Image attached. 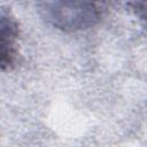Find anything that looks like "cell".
Returning <instances> with one entry per match:
<instances>
[{
    "mask_svg": "<svg viewBox=\"0 0 147 147\" xmlns=\"http://www.w3.org/2000/svg\"><path fill=\"white\" fill-rule=\"evenodd\" d=\"M0 64L2 71L16 67L20 57V25L10 11L2 10L0 20Z\"/></svg>",
    "mask_w": 147,
    "mask_h": 147,
    "instance_id": "2",
    "label": "cell"
},
{
    "mask_svg": "<svg viewBox=\"0 0 147 147\" xmlns=\"http://www.w3.org/2000/svg\"><path fill=\"white\" fill-rule=\"evenodd\" d=\"M109 0H48V21L64 32H78L93 28L105 16Z\"/></svg>",
    "mask_w": 147,
    "mask_h": 147,
    "instance_id": "1",
    "label": "cell"
},
{
    "mask_svg": "<svg viewBox=\"0 0 147 147\" xmlns=\"http://www.w3.org/2000/svg\"><path fill=\"white\" fill-rule=\"evenodd\" d=\"M126 3L131 13L147 29V0H126Z\"/></svg>",
    "mask_w": 147,
    "mask_h": 147,
    "instance_id": "3",
    "label": "cell"
}]
</instances>
